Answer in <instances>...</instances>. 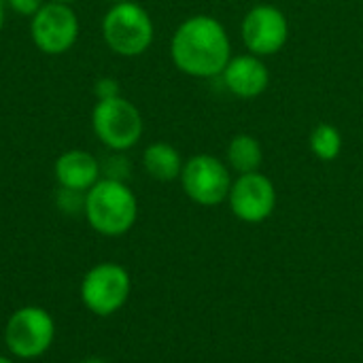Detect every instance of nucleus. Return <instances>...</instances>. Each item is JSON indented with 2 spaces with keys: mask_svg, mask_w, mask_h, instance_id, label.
Returning <instances> with one entry per match:
<instances>
[{
  "mask_svg": "<svg viewBox=\"0 0 363 363\" xmlns=\"http://www.w3.org/2000/svg\"><path fill=\"white\" fill-rule=\"evenodd\" d=\"M170 57L174 66L194 79L221 77L232 60V43L223 23L211 15L187 17L172 34Z\"/></svg>",
  "mask_w": 363,
  "mask_h": 363,
  "instance_id": "obj_1",
  "label": "nucleus"
},
{
  "mask_svg": "<svg viewBox=\"0 0 363 363\" xmlns=\"http://www.w3.org/2000/svg\"><path fill=\"white\" fill-rule=\"evenodd\" d=\"M83 215L98 234L108 238L123 236L136 223L138 200L125 181L104 177L85 194Z\"/></svg>",
  "mask_w": 363,
  "mask_h": 363,
  "instance_id": "obj_2",
  "label": "nucleus"
},
{
  "mask_svg": "<svg viewBox=\"0 0 363 363\" xmlns=\"http://www.w3.org/2000/svg\"><path fill=\"white\" fill-rule=\"evenodd\" d=\"M102 36L108 49L123 57L143 55L155 36L153 19L140 4L125 0L113 4L102 19Z\"/></svg>",
  "mask_w": 363,
  "mask_h": 363,
  "instance_id": "obj_3",
  "label": "nucleus"
},
{
  "mask_svg": "<svg viewBox=\"0 0 363 363\" xmlns=\"http://www.w3.org/2000/svg\"><path fill=\"white\" fill-rule=\"evenodd\" d=\"M91 130L106 149L123 153L140 140L145 123L140 111L128 98L115 96L96 102L91 111Z\"/></svg>",
  "mask_w": 363,
  "mask_h": 363,
  "instance_id": "obj_4",
  "label": "nucleus"
},
{
  "mask_svg": "<svg viewBox=\"0 0 363 363\" xmlns=\"http://www.w3.org/2000/svg\"><path fill=\"white\" fill-rule=\"evenodd\" d=\"M55 338L53 317L40 306H23L15 311L4 328V345L19 359H36L45 355Z\"/></svg>",
  "mask_w": 363,
  "mask_h": 363,
  "instance_id": "obj_5",
  "label": "nucleus"
},
{
  "mask_svg": "<svg viewBox=\"0 0 363 363\" xmlns=\"http://www.w3.org/2000/svg\"><path fill=\"white\" fill-rule=\"evenodd\" d=\"M132 279L128 270L115 262H104L87 270L81 283V300L85 308L98 317H111L128 302Z\"/></svg>",
  "mask_w": 363,
  "mask_h": 363,
  "instance_id": "obj_6",
  "label": "nucleus"
},
{
  "mask_svg": "<svg viewBox=\"0 0 363 363\" xmlns=\"http://www.w3.org/2000/svg\"><path fill=\"white\" fill-rule=\"evenodd\" d=\"M181 185L187 198L200 206H219L228 200L232 189V177L228 166L208 153H198L183 164Z\"/></svg>",
  "mask_w": 363,
  "mask_h": 363,
  "instance_id": "obj_7",
  "label": "nucleus"
},
{
  "mask_svg": "<svg viewBox=\"0 0 363 363\" xmlns=\"http://www.w3.org/2000/svg\"><path fill=\"white\" fill-rule=\"evenodd\" d=\"M30 19L32 40L36 49L47 55H62L70 51L79 38V17L70 4L49 0Z\"/></svg>",
  "mask_w": 363,
  "mask_h": 363,
  "instance_id": "obj_8",
  "label": "nucleus"
},
{
  "mask_svg": "<svg viewBox=\"0 0 363 363\" xmlns=\"http://www.w3.org/2000/svg\"><path fill=\"white\" fill-rule=\"evenodd\" d=\"M240 34L249 53L268 57L285 47L289 38V21L279 6L257 4L245 15Z\"/></svg>",
  "mask_w": 363,
  "mask_h": 363,
  "instance_id": "obj_9",
  "label": "nucleus"
},
{
  "mask_svg": "<svg viewBox=\"0 0 363 363\" xmlns=\"http://www.w3.org/2000/svg\"><path fill=\"white\" fill-rule=\"evenodd\" d=\"M232 213L245 223H262L277 208V187L262 172L238 174L228 196Z\"/></svg>",
  "mask_w": 363,
  "mask_h": 363,
  "instance_id": "obj_10",
  "label": "nucleus"
},
{
  "mask_svg": "<svg viewBox=\"0 0 363 363\" xmlns=\"http://www.w3.org/2000/svg\"><path fill=\"white\" fill-rule=\"evenodd\" d=\"M225 87L242 100H251L262 96L270 85V72L268 66L259 55L247 53L236 55L228 62V66L221 72Z\"/></svg>",
  "mask_w": 363,
  "mask_h": 363,
  "instance_id": "obj_11",
  "label": "nucleus"
},
{
  "mask_svg": "<svg viewBox=\"0 0 363 363\" xmlns=\"http://www.w3.org/2000/svg\"><path fill=\"white\" fill-rule=\"evenodd\" d=\"M53 170H55V179L60 187L87 194L100 181L102 166L91 153L83 149H70V151H64L55 160Z\"/></svg>",
  "mask_w": 363,
  "mask_h": 363,
  "instance_id": "obj_12",
  "label": "nucleus"
},
{
  "mask_svg": "<svg viewBox=\"0 0 363 363\" xmlns=\"http://www.w3.org/2000/svg\"><path fill=\"white\" fill-rule=\"evenodd\" d=\"M183 164L185 162L179 153V149L168 143H153L143 153V166H145L147 174L162 183L179 179Z\"/></svg>",
  "mask_w": 363,
  "mask_h": 363,
  "instance_id": "obj_13",
  "label": "nucleus"
},
{
  "mask_svg": "<svg viewBox=\"0 0 363 363\" xmlns=\"http://www.w3.org/2000/svg\"><path fill=\"white\" fill-rule=\"evenodd\" d=\"M228 164L238 174L259 172V166L264 162V149L262 143L251 134H236L225 151Z\"/></svg>",
  "mask_w": 363,
  "mask_h": 363,
  "instance_id": "obj_14",
  "label": "nucleus"
},
{
  "mask_svg": "<svg viewBox=\"0 0 363 363\" xmlns=\"http://www.w3.org/2000/svg\"><path fill=\"white\" fill-rule=\"evenodd\" d=\"M311 151L321 162H334L342 151V134L332 123H319L308 138Z\"/></svg>",
  "mask_w": 363,
  "mask_h": 363,
  "instance_id": "obj_15",
  "label": "nucleus"
},
{
  "mask_svg": "<svg viewBox=\"0 0 363 363\" xmlns=\"http://www.w3.org/2000/svg\"><path fill=\"white\" fill-rule=\"evenodd\" d=\"M57 208L66 215H77V213H83L85 211V194L83 191H74V189H66V187H60L57 189Z\"/></svg>",
  "mask_w": 363,
  "mask_h": 363,
  "instance_id": "obj_16",
  "label": "nucleus"
},
{
  "mask_svg": "<svg viewBox=\"0 0 363 363\" xmlns=\"http://www.w3.org/2000/svg\"><path fill=\"white\" fill-rule=\"evenodd\" d=\"M94 94H96V98H98V100H108V98L121 96V91H119V83H117L115 79H111V77H102V79H98V81H96V85H94Z\"/></svg>",
  "mask_w": 363,
  "mask_h": 363,
  "instance_id": "obj_17",
  "label": "nucleus"
},
{
  "mask_svg": "<svg viewBox=\"0 0 363 363\" xmlns=\"http://www.w3.org/2000/svg\"><path fill=\"white\" fill-rule=\"evenodd\" d=\"M104 172H106V179H117V181H123V177L128 174V162L115 151V155L106 162L104 166Z\"/></svg>",
  "mask_w": 363,
  "mask_h": 363,
  "instance_id": "obj_18",
  "label": "nucleus"
},
{
  "mask_svg": "<svg viewBox=\"0 0 363 363\" xmlns=\"http://www.w3.org/2000/svg\"><path fill=\"white\" fill-rule=\"evenodd\" d=\"M6 4L17 13V15H23V17H34L40 6L45 4V0H6Z\"/></svg>",
  "mask_w": 363,
  "mask_h": 363,
  "instance_id": "obj_19",
  "label": "nucleus"
},
{
  "mask_svg": "<svg viewBox=\"0 0 363 363\" xmlns=\"http://www.w3.org/2000/svg\"><path fill=\"white\" fill-rule=\"evenodd\" d=\"M2 26H4V0H0V32H2Z\"/></svg>",
  "mask_w": 363,
  "mask_h": 363,
  "instance_id": "obj_20",
  "label": "nucleus"
},
{
  "mask_svg": "<svg viewBox=\"0 0 363 363\" xmlns=\"http://www.w3.org/2000/svg\"><path fill=\"white\" fill-rule=\"evenodd\" d=\"M81 363H106L104 359H98V357H91V359H85V362Z\"/></svg>",
  "mask_w": 363,
  "mask_h": 363,
  "instance_id": "obj_21",
  "label": "nucleus"
},
{
  "mask_svg": "<svg viewBox=\"0 0 363 363\" xmlns=\"http://www.w3.org/2000/svg\"><path fill=\"white\" fill-rule=\"evenodd\" d=\"M53 2H62V4H72V2H77V0H53Z\"/></svg>",
  "mask_w": 363,
  "mask_h": 363,
  "instance_id": "obj_22",
  "label": "nucleus"
},
{
  "mask_svg": "<svg viewBox=\"0 0 363 363\" xmlns=\"http://www.w3.org/2000/svg\"><path fill=\"white\" fill-rule=\"evenodd\" d=\"M0 363H15V362H11L9 357H2V355H0Z\"/></svg>",
  "mask_w": 363,
  "mask_h": 363,
  "instance_id": "obj_23",
  "label": "nucleus"
},
{
  "mask_svg": "<svg viewBox=\"0 0 363 363\" xmlns=\"http://www.w3.org/2000/svg\"><path fill=\"white\" fill-rule=\"evenodd\" d=\"M106 2H111V4H117V2H125V0H106Z\"/></svg>",
  "mask_w": 363,
  "mask_h": 363,
  "instance_id": "obj_24",
  "label": "nucleus"
}]
</instances>
